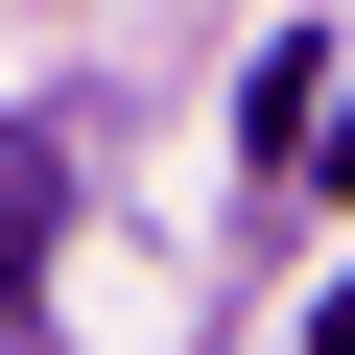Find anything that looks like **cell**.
Returning <instances> with one entry per match:
<instances>
[{
    "label": "cell",
    "instance_id": "cell-2",
    "mask_svg": "<svg viewBox=\"0 0 355 355\" xmlns=\"http://www.w3.org/2000/svg\"><path fill=\"white\" fill-rule=\"evenodd\" d=\"M308 142H331V190H355V71H331V119H308Z\"/></svg>",
    "mask_w": 355,
    "mask_h": 355
},
{
    "label": "cell",
    "instance_id": "cell-3",
    "mask_svg": "<svg viewBox=\"0 0 355 355\" xmlns=\"http://www.w3.org/2000/svg\"><path fill=\"white\" fill-rule=\"evenodd\" d=\"M308 355H355V284H331V308H308Z\"/></svg>",
    "mask_w": 355,
    "mask_h": 355
},
{
    "label": "cell",
    "instance_id": "cell-1",
    "mask_svg": "<svg viewBox=\"0 0 355 355\" xmlns=\"http://www.w3.org/2000/svg\"><path fill=\"white\" fill-rule=\"evenodd\" d=\"M48 237H71V190H48V142H0V284H48Z\"/></svg>",
    "mask_w": 355,
    "mask_h": 355
}]
</instances>
